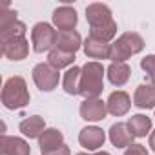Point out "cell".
<instances>
[{
  "label": "cell",
  "mask_w": 155,
  "mask_h": 155,
  "mask_svg": "<svg viewBox=\"0 0 155 155\" xmlns=\"http://www.w3.org/2000/svg\"><path fill=\"white\" fill-rule=\"evenodd\" d=\"M31 101V95L28 91V84L24 81V77L13 75L4 82L2 88V104L6 110H22L28 106Z\"/></svg>",
  "instance_id": "1"
},
{
  "label": "cell",
  "mask_w": 155,
  "mask_h": 155,
  "mask_svg": "<svg viewBox=\"0 0 155 155\" xmlns=\"http://www.w3.org/2000/svg\"><path fill=\"white\" fill-rule=\"evenodd\" d=\"M104 75H106V68L97 60H90L82 66L81 95L84 99L101 97V93L104 90Z\"/></svg>",
  "instance_id": "2"
},
{
  "label": "cell",
  "mask_w": 155,
  "mask_h": 155,
  "mask_svg": "<svg viewBox=\"0 0 155 155\" xmlns=\"http://www.w3.org/2000/svg\"><path fill=\"white\" fill-rule=\"evenodd\" d=\"M144 38L135 31H126L119 38H115L110 44V60L111 62H126L133 55L140 53L144 49Z\"/></svg>",
  "instance_id": "3"
},
{
  "label": "cell",
  "mask_w": 155,
  "mask_h": 155,
  "mask_svg": "<svg viewBox=\"0 0 155 155\" xmlns=\"http://www.w3.org/2000/svg\"><path fill=\"white\" fill-rule=\"evenodd\" d=\"M57 38L58 31L55 29L53 24L48 22H37L31 29V44L35 53H49L51 49L57 48Z\"/></svg>",
  "instance_id": "4"
},
{
  "label": "cell",
  "mask_w": 155,
  "mask_h": 155,
  "mask_svg": "<svg viewBox=\"0 0 155 155\" xmlns=\"http://www.w3.org/2000/svg\"><path fill=\"white\" fill-rule=\"evenodd\" d=\"M33 75V82L35 86L40 90V91H53L55 88H58V82H60V73L58 69H55L53 66H49L48 62H40L33 68L31 71Z\"/></svg>",
  "instance_id": "5"
},
{
  "label": "cell",
  "mask_w": 155,
  "mask_h": 155,
  "mask_svg": "<svg viewBox=\"0 0 155 155\" xmlns=\"http://www.w3.org/2000/svg\"><path fill=\"white\" fill-rule=\"evenodd\" d=\"M79 113H81V119H84L86 122H101L108 115L106 101H102L101 97H97V99H84L81 102V106H79Z\"/></svg>",
  "instance_id": "6"
},
{
  "label": "cell",
  "mask_w": 155,
  "mask_h": 155,
  "mask_svg": "<svg viewBox=\"0 0 155 155\" xmlns=\"http://www.w3.org/2000/svg\"><path fill=\"white\" fill-rule=\"evenodd\" d=\"M86 20H88L90 28H102V26L115 22L110 6H106L102 2H93V4L86 6Z\"/></svg>",
  "instance_id": "7"
},
{
  "label": "cell",
  "mask_w": 155,
  "mask_h": 155,
  "mask_svg": "<svg viewBox=\"0 0 155 155\" xmlns=\"http://www.w3.org/2000/svg\"><path fill=\"white\" fill-rule=\"evenodd\" d=\"M79 142L88 151H99L106 142V131L99 126H86L79 133Z\"/></svg>",
  "instance_id": "8"
},
{
  "label": "cell",
  "mask_w": 155,
  "mask_h": 155,
  "mask_svg": "<svg viewBox=\"0 0 155 155\" xmlns=\"http://www.w3.org/2000/svg\"><path fill=\"white\" fill-rule=\"evenodd\" d=\"M51 22L57 31H73L77 28L79 17H77V9L71 6H60L53 11Z\"/></svg>",
  "instance_id": "9"
},
{
  "label": "cell",
  "mask_w": 155,
  "mask_h": 155,
  "mask_svg": "<svg viewBox=\"0 0 155 155\" xmlns=\"http://www.w3.org/2000/svg\"><path fill=\"white\" fill-rule=\"evenodd\" d=\"M2 53H4V57L8 60L20 62V60L28 58V55H29V40L26 37L4 40L2 42Z\"/></svg>",
  "instance_id": "10"
},
{
  "label": "cell",
  "mask_w": 155,
  "mask_h": 155,
  "mask_svg": "<svg viewBox=\"0 0 155 155\" xmlns=\"http://www.w3.org/2000/svg\"><path fill=\"white\" fill-rule=\"evenodd\" d=\"M131 104H133V102H131V97H130L126 91H122V90H117V91L110 93V97H108V101H106L108 113L113 115V117H122V115H126V113L130 111Z\"/></svg>",
  "instance_id": "11"
},
{
  "label": "cell",
  "mask_w": 155,
  "mask_h": 155,
  "mask_svg": "<svg viewBox=\"0 0 155 155\" xmlns=\"http://www.w3.org/2000/svg\"><path fill=\"white\" fill-rule=\"evenodd\" d=\"M108 137H110V142L115 146V148H128L133 144V135L131 131L128 130V124L126 122H115L111 124L110 131H108Z\"/></svg>",
  "instance_id": "12"
},
{
  "label": "cell",
  "mask_w": 155,
  "mask_h": 155,
  "mask_svg": "<svg viewBox=\"0 0 155 155\" xmlns=\"http://www.w3.org/2000/svg\"><path fill=\"white\" fill-rule=\"evenodd\" d=\"M133 106H137L139 110L155 108V84L146 82V84L137 86V90L133 93Z\"/></svg>",
  "instance_id": "13"
},
{
  "label": "cell",
  "mask_w": 155,
  "mask_h": 155,
  "mask_svg": "<svg viewBox=\"0 0 155 155\" xmlns=\"http://www.w3.org/2000/svg\"><path fill=\"white\" fill-rule=\"evenodd\" d=\"M106 75H108V81L120 88L124 86L128 81H130V77H131V68L128 62H111L108 68H106Z\"/></svg>",
  "instance_id": "14"
},
{
  "label": "cell",
  "mask_w": 155,
  "mask_h": 155,
  "mask_svg": "<svg viewBox=\"0 0 155 155\" xmlns=\"http://www.w3.org/2000/svg\"><path fill=\"white\" fill-rule=\"evenodd\" d=\"M18 130H20V133H22L24 137H28V139H37V140H38V137H40V135L44 133V130H46V120H44V117H40V115H29V117H26L24 120H20Z\"/></svg>",
  "instance_id": "15"
},
{
  "label": "cell",
  "mask_w": 155,
  "mask_h": 155,
  "mask_svg": "<svg viewBox=\"0 0 155 155\" xmlns=\"http://www.w3.org/2000/svg\"><path fill=\"white\" fill-rule=\"evenodd\" d=\"M2 155H31V146L22 137L2 135Z\"/></svg>",
  "instance_id": "16"
},
{
  "label": "cell",
  "mask_w": 155,
  "mask_h": 155,
  "mask_svg": "<svg viewBox=\"0 0 155 155\" xmlns=\"http://www.w3.org/2000/svg\"><path fill=\"white\" fill-rule=\"evenodd\" d=\"M82 49H84V53H86L88 58H95L97 62L101 58L104 60V58L110 57V44L108 42H102L99 38H93L91 35L86 37V40L82 44Z\"/></svg>",
  "instance_id": "17"
},
{
  "label": "cell",
  "mask_w": 155,
  "mask_h": 155,
  "mask_svg": "<svg viewBox=\"0 0 155 155\" xmlns=\"http://www.w3.org/2000/svg\"><path fill=\"white\" fill-rule=\"evenodd\" d=\"M126 124H128V130L131 131V135L135 139H142V137H146V135L151 133V119L148 115H144V113L131 115L126 120Z\"/></svg>",
  "instance_id": "18"
},
{
  "label": "cell",
  "mask_w": 155,
  "mask_h": 155,
  "mask_svg": "<svg viewBox=\"0 0 155 155\" xmlns=\"http://www.w3.org/2000/svg\"><path fill=\"white\" fill-rule=\"evenodd\" d=\"M64 144V133L57 128H46L44 133L38 137V148H40V153H46V151H51V150H57Z\"/></svg>",
  "instance_id": "19"
},
{
  "label": "cell",
  "mask_w": 155,
  "mask_h": 155,
  "mask_svg": "<svg viewBox=\"0 0 155 155\" xmlns=\"http://www.w3.org/2000/svg\"><path fill=\"white\" fill-rule=\"evenodd\" d=\"M81 81H82V68L73 66L62 77V90L68 95H81Z\"/></svg>",
  "instance_id": "20"
},
{
  "label": "cell",
  "mask_w": 155,
  "mask_h": 155,
  "mask_svg": "<svg viewBox=\"0 0 155 155\" xmlns=\"http://www.w3.org/2000/svg\"><path fill=\"white\" fill-rule=\"evenodd\" d=\"M82 37L79 31H58V38H57V48L68 53H77L82 48Z\"/></svg>",
  "instance_id": "21"
},
{
  "label": "cell",
  "mask_w": 155,
  "mask_h": 155,
  "mask_svg": "<svg viewBox=\"0 0 155 155\" xmlns=\"http://www.w3.org/2000/svg\"><path fill=\"white\" fill-rule=\"evenodd\" d=\"M48 64L49 66H53L55 69H64V68H71L73 64H75V53H68V51H62V49H58V48H55V49H51L49 53H48Z\"/></svg>",
  "instance_id": "22"
},
{
  "label": "cell",
  "mask_w": 155,
  "mask_h": 155,
  "mask_svg": "<svg viewBox=\"0 0 155 155\" xmlns=\"http://www.w3.org/2000/svg\"><path fill=\"white\" fill-rule=\"evenodd\" d=\"M117 29H119L117 28V22H111V24L102 26V28H90V35L93 38H99L102 42L111 44L115 40V37H117Z\"/></svg>",
  "instance_id": "23"
},
{
  "label": "cell",
  "mask_w": 155,
  "mask_h": 155,
  "mask_svg": "<svg viewBox=\"0 0 155 155\" xmlns=\"http://www.w3.org/2000/svg\"><path fill=\"white\" fill-rule=\"evenodd\" d=\"M26 31H28L26 24L20 22V20H17V22L11 24L9 28L2 29V42H4V40H11V38H22V37H26Z\"/></svg>",
  "instance_id": "24"
},
{
  "label": "cell",
  "mask_w": 155,
  "mask_h": 155,
  "mask_svg": "<svg viewBox=\"0 0 155 155\" xmlns=\"http://www.w3.org/2000/svg\"><path fill=\"white\" fill-rule=\"evenodd\" d=\"M140 68L144 71V77L148 79V82L155 84V55H146L140 60Z\"/></svg>",
  "instance_id": "25"
},
{
  "label": "cell",
  "mask_w": 155,
  "mask_h": 155,
  "mask_svg": "<svg viewBox=\"0 0 155 155\" xmlns=\"http://www.w3.org/2000/svg\"><path fill=\"white\" fill-rule=\"evenodd\" d=\"M18 18H17V11L15 9H9V6L6 4L2 9H0V31L9 28L11 24H15Z\"/></svg>",
  "instance_id": "26"
},
{
  "label": "cell",
  "mask_w": 155,
  "mask_h": 155,
  "mask_svg": "<svg viewBox=\"0 0 155 155\" xmlns=\"http://www.w3.org/2000/svg\"><path fill=\"white\" fill-rule=\"evenodd\" d=\"M124 155H150V153H148L146 146H142V144H137V142H133L131 146H128V148L124 150Z\"/></svg>",
  "instance_id": "27"
},
{
  "label": "cell",
  "mask_w": 155,
  "mask_h": 155,
  "mask_svg": "<svg viewBox=\"0 0 155 155\" xmlns=\"http://www.w3.org/2000/svg\"><path fill=\"white\" fill-rule=\"evenodd\" d=\"M42 155H71V150H69V146L62 144L60 148L51 150V151H46V153H42Z\"/></svg>",
  "instance_id": "28"
},
{
  "label": "cell",
  "mask_w": 155,
  "mask_h": 155,
  "mask_svg": "<svg viewBox=\"0 0 155 155\" xmlns=\"http://www.w3.org/2000/svg\"><path fill=\"white\" fill-rule=\"evenodd\" d=\"M150 148L155 151V130H151V133H150Z\"/></svg>",
  "instance_id": "29"
},
{
  "label": "cell",
  "mask_w": 155,
  "mask_h": 155,
  "mask_svg": "<svg viewBox=\"0 0 155 155\" xmlns=\"http://www.w3.org/2000/svg\"><path fill=\"white\" fill-rule=\"evenodd\" d=\"M93 155H111V153H108V151H104V150H99V151H95Z\"/></svg>",
  "instance_id": "30"
},
{
  "label": "cell",
  "mask_w": 155,
  "mask_h": 155,
  "mask_svg": "<svg viewBox=\"0 0 155 155\" xmlns=\"http://www.w3.org/2000/svg\"><path fill=\"white\" fill-rule=\"evenodd\" d=\"M75 155H88V153H84V151H79V153H75Z\"/></svg>",
  "instance_id": "31"
}]
</instances>
